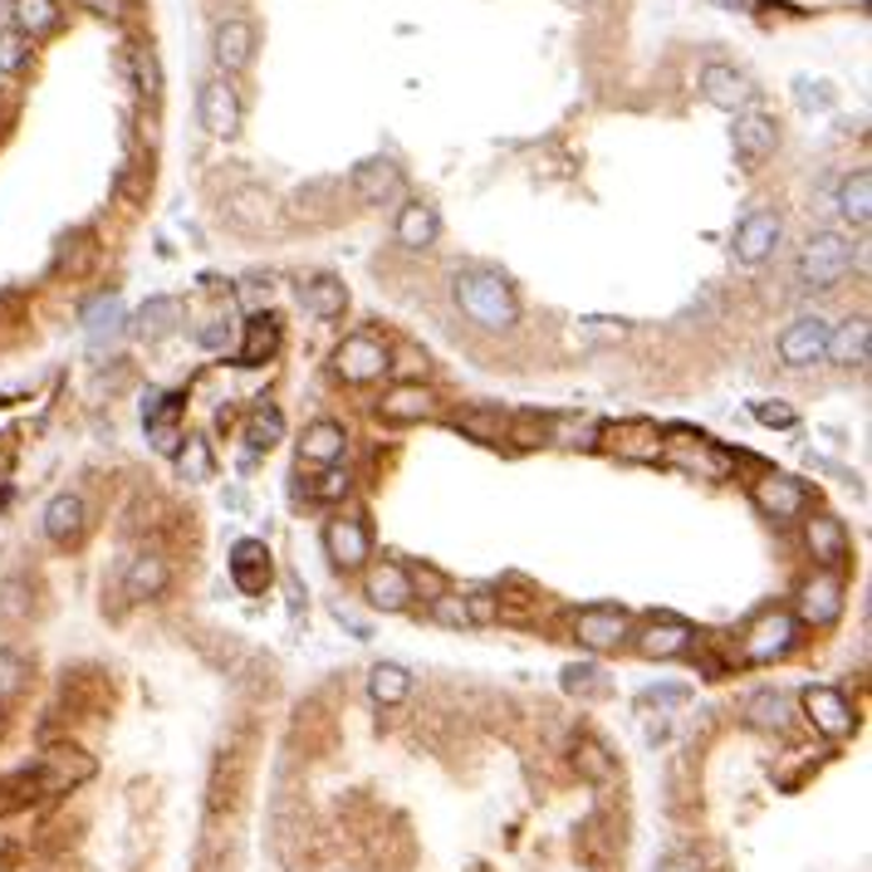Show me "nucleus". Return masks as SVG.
Here are the masks:
<instances>
[{
  "mask_svg": "<svg viewBox=\"0 0 872 872\" xmlns=\"http://www.w3.org/2000/svg\"><path fill=\"white\" fill-rule=\"evenodd\" d=\"M800 706H804V716L814 721V731H824L829 741H843V735H853V726H858L849 696H843L839 686H804Z\"/></svg>",
  "mask_w": 872,
  "mask_h": 872,
  "instance_id": "nucleus-13",
  "label": "nucleus"
},
{
  "mask_svg": "<svg viewBox=\"0 0 872 872\" xmlns=\"http://www.w3.org/2000/svg\"><path fill=\"white\" fill-rule=\"evenodd\" d=\"M25 677H30V667H25L20 653H10V647H0V702H10V696H20Z\"/></svg>",
  "mask_w": 872,
  "mask_h": 872,
  "instance_id": "nucleus-47",
  "label": "nucleus"
},
{
  "mask_svg": "<svg viewBox=\"0 0 872 872\" xmlns=\"http://www.w3.org/2000/svg\"><path fill=\"white\" fill-rule=\"evenodd\" d=\"M304 496L314 500V506H334V500L349 496V471H339V466H324V476L304 490Z\"/></svg>",
  "mask_w": 872,
  "mask_h": 872,
  "instance_id": "nucleus-46",
  "label": "nucleus"
},
{
  "mask_svg": "<svg viewBox=\"0 0 872 872\" xmlns=\"http://www.w3.org/2000/svg\"><path fill=\"white\" fill-rule=\"evenodd\" d=\"M432 623L437 628H451V633H461V628H471V618H466V598L461 594H447V588H441V594L432 598Z\"/></svg>",
  "mask_w": 872,
  "mask_h": 872,
  "instance_id": "nucleus-43",
  "label": "nucleus"
},
{
  "mask_svg": "<svg viewBox=\"0 0 872 872\" xmlns=\"http://www.w3.org/2000/svg\"><path fill=\"white\" fill-rule=\"evenodd\" d=\"M843 618V584L839 574H819L800 588V604H794V623L804 628H833Z\"/></svg>",
  "mask_w": 872,
  "mask_h": 872,
  "instance_id": "nucleus-16",
  "label": "nucleus"
},
{
  "mask_svg": "<svg viewBox=\"0 0 872 872\" xmlns=\"http://www.w3.org/2000/svg\"><path fill=\"white\" fill-rule=\"evenodd\" d=\"M89 6L98 10V16H108V20H114V16H123V0H89Z\"/></svg>",
  "mask_w": 872,
  "mask_h": 872,
  "instance_id": "nucleus-55",
  "label": "nucleus"
},
{
  "mask_svg": "<svg viewBox=\"0 0 872 872\" xmlns=\"http://www.w3.org/2000/svg\"><path fill=\"white\" fill-rule=\"evenodd\" d=\"M172 584V569L163 555H138L123 569V594L133 598V604H147V598H163Z\"/></svg>",
  "mask_w": 872,
  "mask_h": 872,
  "instance_id": "nucleus-28",
  "label": "nucleus"
},
{
  "mask_svg": "<svg viewBox=\"0 0 872 872\" xmlns=\"http://www.w3.org/2000/svg\"><path fill=\"white\" fill-rule=\"evenodd\" d=\"M751 412H755V422H760V427H780V432H790V427L800 422V412H794L790 402H770V398L751 402Z\"/></svg>",
  "mask_w": 872,
  "mask_h": 872,
  "instance_id": "nucleus-49",
  "label": "nucleus"
},
{
  "mask_svg": "<svg viewBox=\"0 0 872 872\" xmlns=\"http://www.w3.org/2000/svg\"><path fill=\"white\" fill-rule=\"evenodd\" d=\"M182 324H187V304H182L177 294H153V300H147L143 310L133 314V334L147 339V343L172 339Z\"/></svg>",
  "mask_w": 872,
  "mask_h": 872,
  "instance_id": "nucleus-25",
  "label": "nucleus"
},
{
  "mask_svg": "<svg viewBox=\"0 0 872 872\" xmlns=\"http://www.w3.org/2000/svg\"><path fill=\"white\" fill-rule=\"evenodd\" d=\"M451 427L466 432L471 441H481V447H500V432H506V422H500L496 412H486V408H471V412L451 417Z\"/></svg>",
  "mask_w": 872,
  "mask_h": 872,
  "instance_id": "nucleus-38",
  "label": "nucleus"
},
{
  "mask_svg": "<svg viewBox=\"0 0 872 872\" xmlns=\"http://www.w3.org/2000/svg\"><path fill=\"white\" fill-rule=\"evenodd\" d=\"M196 118H202V128L212 133V138H231V133H241V94H236V84H231L226 74H216V79L202 84Z\"/></svg>",
  "mask_w": 872,
  "mask_h": 872,
  "instance_id": "nucleus-11",
  "label": "nucleus"
},
{
  "mask_svg": "<svg viewBox=\"0 0 872 872\" xmlns=\"http://www.w3.org/2000/svg\"><path fill=\"white\" fill-rule=\"evenodd\" d=\"M40 525H45L49 545L69 549V545H79V539H84V530H89V510H84V500L74 496V490H59V496L45 506Z\"/></svg>",
  "mask_w": 872,
  "mask_h": 872,
  "instance_id": "nucleus-22",
  "label": "nucleus"
},
{
  "mask_svg": "<svg viewBox=\"0 0 872 872\" xmlns=\"http://www.w3.org/2000/svg\"><path fill=\"white\" fill-rule=\"evenodd\" d=\"M628 643H633V653L647 657V662H672V657L692 653L696 633H692V623L667 618V613H662V618H647L637 633H628Z\"/></svg>",
  "mask_w": 872,
  "mask_h": 872,
  "instance_id": "nucleus-6",
  "label": "nucleus"
},
{
  "mask_svg": "<svg viewBox=\"0 0 872 872\" xmlns=\"http://www.w3.org/2000/svg\"><path fill=\"white\" fill-rule=\"evenodd\" d=\"M392 236H398L402 251H432L437 236H441V216H437V206H427V202H408L398 212V226H392Z\"/></svg>",
  "mask_w": 872,
  "mask_h": 872,
  "instance_id": "nucleus-27",
  "label": "nucleus"
},
{
  "mask_svg": "<svg viewBox=\"0 0 872 872\" xmlns=\"http://www.w3.org/2000/svg\"><path fill=\"white\" fill-rule=\"evenodd\" d=\"M751 500H755L760 515H770V520H800V515L809 510V490L784 471L760 476V481L751 486Z\"/></svg>",
  "mask_w": 872,
  "mask_h": 872,
  "instance_id": "nucleus-15",
  "label": "nucleus"
},
{
  "mask_svg": "<svg viewBox=\"0 0 872 872\" xmlns=\"http://www.w3.org/2000/svg\"><path fill=\"white\" fill-rule=\"evenodd\" d=\"M334 378H343V383H353V388H363V383H378V378L392 368V353H388V343L378 339V334H349L334 349Z\"/></svg>",
  "mask_w": 872,
  "mask_h": 872,
  "instance_id": "nucleus-3",
  "label": "nucleus"
},
{
  "mask_svg": "<svg viewBox=\"0 0 872 872\" xmlns=\"http://www.w3.org/2000/svg\"><path fill=\"white\" fill-rule=\"evenodd\" d=\"M255 45H261V35H255V25H251V20H241V16L221 20V25H216V35H212V55H216L221 74H241V69H251Z\"/></svg>",
  "mask_w": 872,
  "mask_h": 872,
  "instance_id": "nucleus-18",
  "label": "nucleus"
},
{
  "mask_svg": "<svg viewBox=\"0 0 872 872\" xmlns=\"http://www.w3.org/2000/svg\"><path fill=\"white\" fill-rule=\"evenodd\" d=\"M628 633H633V623L623 608L594 604V608L574 613V637H579V647H588V653H618L628 643Z\"/></svg>",
  "mask_w": 872,
  "mask_h": 872,
  "instance_id": "nucleus-8",
  "label": "nucleus"
},
{
  "mask_svg": "<svg viewBox=\"0 0 872 872\" xmlns=\"http://www.w3.org/2000/svg\"><path fill=\"white\" fill-rule=\"evenodd\" d=\"M702 98L711 108H721V114H741V108L755 98V89H751V79H745L735 65H726V59H711V65L702 69Z\"/></svg>",
  "mask_w": 872,
  "mask_h": 872,
  "instance_id": "nucleus-17",
  "label": "nucleus"
},
{
  "mask_svg": "<svg viewBox=\"0 0 872 872\" xmlns=\"http://www.w3.org/2000/svg\"><path fill=\"white\" fill-rule=\"evenodd\" d=\"M579 339H584V343L628 339V324H623V319H579Z\"/></svg>",
  "mask_w": 872,
  "mask_h": 872,
  "instance_id": "nucleus-50",
  "label": "nucleus"
},
{
  "mask_svg": "<svg viewBox=\"0 0 872 872\" xmlns=\"http://www.w3.org/2000/svg\"><path fill=\"white\" fill-rule=\"evenodd\" d=\"M686 686H662V692H643V706H672V702H686Z\"/></svg>",
  "mask_w": 872,
  "mask_h": 872,
  "instance_id": "nucleus-53",
  "label": "nucleus"
},
{
  "mask_svg": "<svg viewBox=\"0 0 872 872\" xmlns=\"http://www.w3.org/2000/svg\"><path fill=\"white\" fill-rule=\"evenodd\" d=\"M182 408H177V398H147L143 402V427H147V441H153V451L157 457H177L182 451V441H187V432H182Z\"/></svg>",
  "mask_w": 872,
  "mask_h": 872,
  "instance_id": "nucleus-23",
  "label": "nucleus"
},
{
  "mask_svg": "<svg viewBox=\"0 0 872 872\" xmlns=\"http://www.w3.org/2000/svg\"><path fill=\"white\" fill-rule=\"evenodd\" d=\"M177 461H182V476H187V481H212V471H216L212 447H206L202 437H187V441H182Z\"/></svg>",
  "mask_w": 872,
  "mask_h": 872,
  "instance_id": "nucleus-41",
  "label": "nucleus"
},
{
  "mask_svg": "<svg viewBox=\"0 0 872 872\" xmlns=\"http://www.w3.org/2000/svg\"><path fill=\"white\" fill-rule=\"evenodd\" d=\"M10 16L25 40H40L59 25V0H10Z\"/></svg>",
  "mask_w": 872,
  "mask_h": 872,
  "instance_id": "nucleus-36",
  "label": "nucleus"
},
{
  "mask_svg": "<svg viewBox=\"0 0 872 872\" xmlns=\"http://www.w3.org/2000/svg\"><path fill=\"white\" fill-rule=\"evenodd\" d=\"M794 643H800V623H794V613H765V618L751 623V633H745V657L751 662H780L794 653Z\"/></svg>",
  "mask_w": 872,
  "mask_h": 872,
  "instance_id": "nucleus-12",
  "label": "nucleus"
},
{
  "mask_svg": "<svg viewBox=\"0 0 872 872\" xmlns=\"http://www.w3.org/2000/svg\"><path fill=\"white\" fill-rule=\"evenodd\" d=\"M564 692L569 696H608V682L594 662H579V667H564Z\"/></svg>",
  "mask_w": 872,
  "mask_h": 872,
  "instance_id": "nucleus-42",
  "label": "nucleus"
},
{
  "mask_svg": "<svg viewBox=\"0 0 872 872\" xmlns=\"http://www.w3.org/2000/svg\"><path fill=\"white\" fill-rule=\"evenodd\" d=\"M368 696H373L378 706H402L412 696V672L402 667V662H378V667L368 672Z\"/></svg>",
  "mask_w": 872,
  "mask_h": 872,
  "instance_id": "nucleus-34",
  "label": "nucleus"
},
{
  "mask_svg": "<svg viewBox=\"0 0 872 872\" xmlns=\"http://www.w3.org/2000/svg\"><path fill=\"white\" fill-rule=\"evenodd\" d=\"M618 437H628V441H613L618 457H633V461H657L662 457V441H657L653 427H623Z\"/></svg>",
  "mask_w": 872,
  "mask_h": 872,
  "instance_id": "nucleus-40",
  "label": "nucleus"
},
{
  "mask_svg": "<svg viewBox=\"0 0 872 872\" xmlns=\"http://www.w3.org/2000/svg\"><path fill=\"white\" fill-rule=\"evenodd\" d=\"M731 147H735V163L745 172H760L765 157L780 147V123L770 114H755V108H741V114H735V128H731Z\"/></svg>",
  "mask_w": 872,
  "mask_h": 872,
  "instance_id": "nucleus-5",
  "label": "nucleus"
},
{
  "mask_svg": "<svg viewBox=\"0 0 872 872\" xmlns=\"http://www.w3.org/2000/svg\"><path fill=\"white\" fill-rule=\"evenodd\" d=\"M343 451H349V432H343V422H329V417H319V422L304 427V441H300V466H339Z\"/></svg>",
  "mask_w": 872,
  "mask_h": 872,
  "instance_id": "nucleus-26",
  "label": "nucleus"
},
{
  "mask_svg": "<svg viewBox=\"0 0 872 872\" xmlns=\"http://www.w3.org/2000/svg\"><path fill=\"white\" fill-rule=\"evenodd\" d=\"M466 598V618H471V628H490V623H500V594L496 588H471Z\"/></svg>",
  "mask_w": 872,
  "mask_h": 872,
  "instance_id": "nucleus-44",
  "label": "nucleus"
},
{
  "mask_svg": "<svg viewBox=\"0 0 872 872\" xmlns=\"http://www.w3.org/2000/svg\"><path fill=\"white\" fill-rule=\"evenodd\" d=\"M657 872H702V858H696V853H667V858H662V868Z\"/></svg>",
  "mask_w": 872,
  "mask_h": 872,
  "instance_id": "nucleus-52",
  "label": "nucleus"
},
{
  "mask_svg": "<svg viewBox=\"0 0 872 872\" xmlns=\"http://www.w3.org/2000/svg\"><path fill=\"white\" fill-rule=\"evenodd\" d=\"M804 545H809V555L824 564V574H839L849 564L853 539L843 530L839 515H814V520H804Z\"/></svg>",
  "mask_w": 872,
  "mask_h": 872,
  "instance_id": "nucleus-20",
  "label": "nucleus"
},
{
  "mask_svg": "<svg viewBox=\"0 0 872 872\" xmlns=\"http://www.w3.org/2000/svg\"><path fill=\"white\" fill-rule=\"evenodd\" d=\"M270 579H275V564H270L265 539H241V545L231 549V584L255 598L270 588Z\"/></svg>",
  "mask_w": 872,
  "mask_h": 872,
  "instance_id": "nucleus-24",
  "label": "nucleus"
},
{
  "mask_svg": "<svg viewBox=\"0 0 872 872\" xmlns=\"http://www.w3.org/2000/svg\"><path fill=\"white\" fill-rule=\"evenodd\" d=\"M868 343H872L868 319H849L843 329H833V334H829L824 359H833L839 368H868Z\"/></svg>",
  "mask_w": 872,
  "mask_h": 872,
  "instance_id": "nucleus-33",
  "label": "nucleus"
},
{
  "mask_svg": "<svg viewBox=\"0 0 872 872\" xmlns=\"http://www.w3.org/2000/svg\"><path fill=\"white\" fill-rule=\"evenodd\" d=\"M451 294H457L461 314L471 324L490 329V334H506V329L520 324V300H515L510 280L500 270H486V265H471V270H457L451 275Z\"/></svg>",
  "mask_w": 872,
  "mask_h": 872,
  "instance_id": "nucleus-1",
  "label": "nucleus"
},
{
  "mask_svg": "<svg viewBox=\"0 0 872 872\" xmlns=\"http://www.w3.org/2000/svg\"><path fill=\"white\" fill-rule=\"evenodd\" d=\"M226 221L236 231H245V236H265V231H280V221H285V212H280V202L270 196L265 187H236L226 196Z\"/></svg>",
  "mask_w": 872,
  "mask_h": 872,
  "instance_id": "nucleus-9",
  "label": "nucleus"
},
{
  "mask_svg": "<svg viewBox=\"0 0 872 872\" xmlns=\"http://www.w3.org/2000/svg\"><path fill=\"white\" fill-rule=\"evenodd\" d=\"M30 65V40L16 30V25H6L0 30V74H20Z\"/></svg>",
  "mask_w": 872,
  "mask_h": 872,
  "instance_id": "nucleus-45",
  "label": "nucleus"
},
{
  "mask_svg": "<svg viewBox=\"0 0 872 872\" xmlns=\"http://www.w3.org/2000/svg\"><path fill=\"white\" fill-rule=\"evenodd\" d=\"M89 775H94V760L84 751H49L45 765H40V784L49 794H65V790H74V784H84Z\"/></svg>",
  "mask_w": 872,
  "mask_h": 872,
  "instance_id": "nucleus-30",
  "label": "nucleus"
},
{
  "mask_svg": "<svg viewBox=\"0 0 872 872\" xmlns=\"http://www.w3.org/2000/svg\"><path fill=\"white\" fill-rule=\"evenodd\" d=\"M353 196L363 206H388L402 196V167L392 157H368V163L353 167Z\"/></svg>",
  "mask_w": 872,
  "mask_h": 872,
  "instance_id": "nucleus-21",
  "label": "nucleus"
},
{
  "mask_svg": "<svg viewBox=\"0 0 872 872\" xmlns=\"http://www.w3.org/2000/svg\"><path fill=\"white\" fill-rule=\"evenodd\" d=\"M794 275H800L804 290H839L843 280L853 275V245L839 231H814L804 241L800 261H794Z\"/></svg>",
  "mask_w": 872,
  "mask_h": 872,
  "instance_id": "nucleus-2",
  "label": "nucleus"
},
{
  "mask_svg": "<svg viewBox=\"0 0 872 872\" xmlns=\"http://www.w3.org/2000/svg\"><path fill=\"white\" fill-rule=\"evenodd\" d=\"M324 555L339 574H359V569H368V559H373V535H368V525L353 520V515L329 520L324 525Z\"/></svg>",
  "mask_w": 872,
  "mask_h": 872,
  "instance_id": "nucleus-7",
  "label": "nucleus"
},
{
  "mask_svg": "<svg viewBox=\"0 0 872 872\" xmlns=\"http://www.w3.org/2000/svg\"><path fill=\"white\" fill-rule=\"evenodd\" d=\"M280 353V314H251L245 319V343H241V353H236V363L241 368H261L270 363Z\"/></svg>",
  "mask_w": 872,
  "mask_h": 872,
  "instance_id": "nucleus-29",
  "label": "nucleus"
},
{
  "mask_svg": "<svg viewBox=\"0 0 872 872\" xmlns=\"http://www.w3.org/2000/svg\"><path fill=\"white\" fill-rule=\"evenodd\" d=\"M716 6H726V10H745L751 0H716Z\"/></svg>",
  "mask_w": 872,
  "mask_h": 872,
  "instance_id": "nucleus-56",
  "label": "nucleus"
},
{
  "mask_svg": "<svg viewBox=\"0 0 872 872\" xmlns=\"http://www.w3.org/2000/svg\"><path fill=\"white\" fill-rule=\"evenodd\" d=\"M829 334H833V324H829L824 314H800L780 334V359H784V368H814L829 353Z\"/></svg>",
  "mask_w": 872,
  "mask_h": 872,
  "instance_id": "nucleus-10",
  "label": "nucleus"
},
{
  "mask_svg": "<svg viewBox=\"0 0 872 872\" xmlns=\"http://www.w3.org/2000/svg\"><path fill=\"white\" fill-rule=\"evenodd\" d=\"M839 212H843V221H853L858 231L872 221V172H849L843 177V187H839Z\"/></svg>",
  "mask_w": 872,
  "mask_h": 872,
  "instance_id": "nucleus-35",
  "label": "nucleus"
},
{
  "mask_svg": "<svg viewBox=\"0 0 872 872\" xmlns=\"http://www.w3.org/2000/svg\"><path fill=\"white\" fill-rule=\"evenodd\" d=\"M118 329H123V300L118 294H98L89 310H84V334H89V343H104Z\"/></svg>",
  "mask_w": 872,
  "mask_h": 872,
  "instance_id": "nucleus-37",
  "label": "nucleus"
},
{
  "mask_svg": "<svg viewBox=\"0 0 872 872\" xmlns=\"http://www.w3.org/2000/svg\"><path fill=\"white\" fill-rule=\"evenodd\" d=\"M133 65H138V94L147 98V104H157V98H163V69H157V55L153 49H138Z\"/></svg>",
  "mask_w": 872,
  "mask_h": 872,
  "instance_id": "nucleus-48",
  "label": "nucleus"
},
{
  "mask_svg": "<svg viewBox=\"0 0 872 872\" xmlns=\"http://www.w3.org/2000/svg\"><path fill=\"white\" fill-rule=\"evenodd\" d=\"M784 241V221L780 212H751L735 226V241H731V251H735V261L741 265H765L770 255H775V245Z\"/></svg>",
  "mask_w": 872,
  "mask_h": 872,
  "instance_id": "nucleus-14",
  "label": "nucleus"
},
{
  "mask_svg": "<svg viewBox=\"0 0 872 872\" xmlns=\"http://www.w3.org/2000/svg\"><path fill=\"white\" fill-rule=\"evenodd\" d=\"M300 304L314 319H343V310H349V285H343L339 275H314L300 285Z\"/></svg>",
  "mask_w": 872,
  "mask_h": 872,
  "instance_id": "nucleus-32",
  "label": "nucleus"
},
{
  "mask_svg": "<svg viewBox=\"0 0 872 872\" xmlns=\"http://www.w3.org/2000/svg\"><path fill=\"white\" fill-rule=\"evenodd\" d=\"M226 334H231L226 324H206V329H202V334H196V339H202V349H221V343H226Z\"/></svg>",
  "mask_w": 872,
  "mask_h": 872,
  "instance_id": "nucleus-54",
  "label": "nucleus"
},
{
  "mask_svg": "<svg viewBox=\"0 0 872 872\" xmlns=\"http://www.w3.org/2000/svg\"><path fill=\"white\" fill-rule=\"evenodd\" d=\"M0 618H25V584H6L0 588Z\"/></svg>",
  "mask_w": 872,
  "mask_h": 872,
  "instance_id": "nucleus-51",
  "label": "nucleus"
},
{
  "mask_svg": "<svg viewBox=\"0 0 872 872\" xmlns=\"http://www.w3.org/2000/svg\"><path fill=\"white\" fill-rule=\"evenodd\" d=\"M745 726L751 731H790V696L775 692V686H760V692L745 696Z\"/></svg>",
  "mask_w": 872,
  "mask_h": 872,
  "instance_id": "nucleus-31",
  "label": "nucleus"
},
{
  "mask_svg": "<svg viewBox=\"0 0 872 872\" xmlns=\"http://www.w3.org/2000/svg\"><path fill=\"white\" fill-rule=\"evenodd\" d=\"M280 437H285V417H280L275 408H255L251 422H245V441H251V451H270Z\"/></svg>",
  "mask_w": 872,
  "mask_h": 872,
  "instance_id": "nucleus-39",
  "label": "nucleus"
},
{
  "mask_svg": "<svg viewBox=\"0 0 872 872\" xmlns=\"http://www.w3.org/2000/svg\"><path fill=\"white\" fill-rule=\"evenodd\" d=\"M378 417H383L388 427H422L437 417V392L422 383H398L378 402Z\"/></svg>",
  "mask_w": 872,
  "mask_h": 872,
  "instance_id": "nucleus-19",
  "label": "nucleus"
},
{
  "mask_svg": "<svg viewBox=\"0 0 872 872\" xmlns=\"http://www.w3.org/2000/svg\"><path fill=\"white\" fill-rule=\"evenodd\" d=\"M417 598V579L412 569H402V564H368L363 569V604L378 608V613H408Z\"/></svg>",
  "mask_w": 872,
  "mask_h": 872,
  "instance_id": "nucleus-4",
  "label": "nucleus"
}]
</instances>
